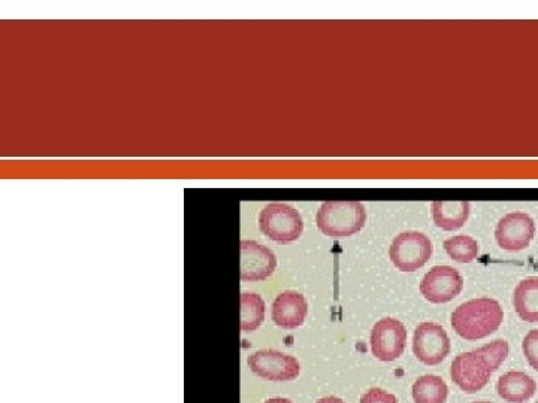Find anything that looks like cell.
<instances>
[{
    "mask_svg": "<svg viewBox=\"0 0 538 403\" xmlns=\"http://www.w3.org/2000/svg\"><path fill=\"white\" fill-rule=\"evenodd\" d=\"M509 351V342L495 339L477 350L459 354L450 368L453 383L468 395L480 392L485 389L492 374L506 362Z\"/></svg>",
    "mask_w": 538,
    "mask_h": 403,
    "instance_id": "6da1fadb",
    "label": "cell"
},
{
    "mask_svg": "<svg viewBox=\"0 0 538 403\" xmlns=\"http://www.w3.org/2000/svg\"><path fill=\"white\" fill-rule=\"evenodd\" d=\"M265 320V302L256 293L241 296V330L255 332Z\"/></svg>",
    "mask_w": 538,
    "mask_h": 403,
    "instance_id": "e0dca14e",
    "label": "cell"
},
{
    "mask_svg": "<svg viewBox=\"0 0 538 403\" xmlns=\"http://www.w3.org/2000/svg\"><path fill=\"white\" fill-rule=\"evenodd\" d=\"M536 236V223L527 212H510L498 221L495 241L498 247L518 253L530 247Z\"/></svg>",
    "mask_w": 538,
    "mask_h": 403,
    "instance_id": "ba28073f",
    "label": "cell"
},
{
    "mask_svg": "<svg viewBox=\"0 0 538 403\" xmlns=\"http://www.w3.org/2000/svg\"><path fill=\"white\" fill-rule=\"evenodd\" d=\"M359 403H398V399L392 393L376 387V389L368 390Z\"/></svg>",
    "mask_w": 538,
    "mask_h": 403,
    "instance_id": "ffe728a7",
    "label": "cell"
},
{
    "mask_svg": "<svg viewBox=\"0 0 538 403\" xmlns=\"http://www.w3.org/2000/svg\"><path fill=\"white\" fill-rule=\"evenodd\" d=\"M516 314L527 323H538V278L522 280L513 293Z\"/></svg>",
    "mask_w": 538,
    "mask_h": 403,
    "instance_id": "9a60e30c",
    "label": "cell"
},
{
    "mask_svg": "<svg viewBox=\"0 0 538 403\" xmlns=\"http://www.w3.org/2000/svg\"><path fill=\"white\" fill-rule=\"evenodd\" d=\"M464 289V278L452 266H434L420 283L426 301L440 305L453 301Z\"/></svg>",
    "mask_w": 538,
    "mask_h": 403,
    "instance_id": "30bf717a",
    "label": "cell"
},
{
    "mask_svg": "<svg viewBox=\"0 0 538 403\" xmlns=\"http://www.w3.org/2000/svg\"><path fill=\"white\" fill-rule=\"evenodd\" d=\"M262 233L277 244L298 241L304 232L301 214L287 203H269L259 214Z\"/></svg>",
    "mask_w": 538,
    "mask_h": 403,
    "instance_id": "277c9868",
    "label": "cell"
},
{
    "mask_svg": "<svg viewBox=\"0 0 538 403\" xmlns=\"http://www.w3.org/2000/svg\"><path fill=\"white\" fill-rule=\"evenodd\" d=\"M471 205L465 201H437L432 203L435 226L444 232H455L464 227L470 217Z\"/></svg>",
    "mask_w": 538,
    "mask_h": 403,
    "instance_id": "5bb4252c",
    "label": "cell"
},
{
    "mask_svg": "<svg viewBox=\"0 0 538 403\" xmlns=\"http://www.w3.org/2000/svg\"><path fill=\"white\" fill-rule=\"evenodd\" d=\"M497 392L503 401L525 403L536 395L537 383L525 372L510 371L498 380Z\"/></svg>",
    "mask_w": 538,
    "mask_h": 403,
    "instance_id": "4fadbf2b",
    "label": "cell"
},
{
    "mask_svg": "<svg viewBox=\"0 0 538 403\" xmlns=\"http://www.w3.org/2000/svg\"><path fill=\"white\" fill-rule=\"evenodd\" d=\"M308 314V303L304 295L295 290L280 293L272 303V321L281 329H296L304 324Z\"/></svg>",
    "mask_w": 538,
    "mask_h": 403,
    "instance_id": "7c38bea8",
    "label": "cell"
},
{
    "mask_svg": "<svg viewBox=\"0 0 538 403\" xmlns=\"http://www.w3.org/2000/svg\"><path fill=\"white\" fill-rule=\"evenodd\" d=\"M413 353L426 366H437L450 354V339L437 323H422L413 336Z\"/></svg>",
    "mask_w": 538,
    "mask_h": 403,
    "instance_id": "52a82bcc",
    "label": "cell"
},
{
    "mask_svg": "<svg viewBox=\"0 0 538 403\" xmlns=\"http://www.w3.org/2000/svg\"><path fill=\"white\" fill-rule=\"evenodd\" d=\"M473 403H492V402L480 401V402H473Z\"/></svg>",
    "mask_w": 538,
    "mask_h": 403,
    "instance_id": "603a6c76",
    "label": "cell"
},
{
    "mask_svg": "<svg viewBox=\"0 0 538 403\" xmlns=\"http://www.w3.org/2000/svg\"><path fill=\"white\" fill-rule=\"evenodd\" d=\"M316 223L320 232L329 238H349L364 229L367 209L361 202H326L317 212Z\"/></svg>",
    "mask_w": 538,
    "mask_h": 403,
    "instance_id": "3957f363",
    "label": "cell"
},
{
    "mask_svg": "<svg viewBox=\"0 0 538 403\" xmlns=\"http://www.w3.org/2000/svg\"><path fill=\"white\" fill-rule=\"evenodd\" d=\"M414 403H446L449 387L437 375H423L413 384Z\"/></svg>",
    "mask_w": 538,
    "mask_h": 403,
    "instance_id": "2e32d148",
    "label": "cell"
},
{
    "mask_svg": "<svg viewBox=\"0 0 538 403\" xmlns=\"http://www.w3.org/2000/svg\"><path fill=\"white\" fill-rule=\"evenodd\" d=\"M522 350L531 368L538 372V330H531L527 333L522 341Z\"/></svg>",
    "mask_w": 538,
    "mask_h": 403,
    "instance_id": "d6986e66",
    "label": "cell"
},
{
    "mask_svg": "<svg viewBox=\"0 0 538 403\" xmlns=\"http://www.w3.org/2000/svg\"><path fill=\"white\" fill-rule=\"evenodd\" d=\"M277 257L256 241H241V280L264 281L274 274Z\"/></svg>",
    "mask_w": 538,
    "mask_h": 403,
    "instance_id": "8fae6325",
    "label": "cell"
},
{
    "mask_svg": "<svg viewBox=\"0 0 538 403\" xmlns=\"http://www.w3.org/2000/svg\"><path fill=\"white\" fill-rule=\"evenodd\" d=\"M264 403H293V402L289 401V399H284V398H272V399H268V401H265Z\"/></svg>",
    "mask_w": 538,
    "mask_h": 403,
    "instance_id": "7402d4cb",
    "label": "cell"
},
{
    "mask_svg": "<svg viewBox=\"0 0 538 403\" xmlns=\"http://www.w3.org/2000/svg\"><path fill=\"white\" fill-rule=\"evenodd\" d=\"M538 403V402H537Z\"/></svg>",
    "mask_w": 538,
    "mask_h": 403,
    "instance_id": "cb8c5ba5",
    "label": "cell"
},
{
    "mask_svg": "<svg viewBox=\"0 0 538 403\" xmlns=\"http://www.w3.org/2000/svg\"><path fill=\"white\" fill-rule=\"evenodd\" d=\"M432 254H434V245L431 239L414 230L400 233L389 248V257L395 268L407 274L423 268L431 259Z\"/></svg>",
    "mask_w": 538,
    "mask_h": 403,
    "instance_id": "5b68a950",
    "label": "cell"
},
{
    "mask_svg": "<svg viewBox=\"0 0 538 403\" xmlns=\"http://www.w3.org/2000/svg\"><path fill=\"white\" fill-rule=\"evenodd\" d=\"M407 330L400 320L383 318L374 324L371 332V353L380 362H394L404 354Z\"/></svg>",
    "mask_w": 538,
    "mask_h": 403,
    "instance_id": "8992f818",
    "label": "cell"
},
{
    "mask_svg": "<svg viewBox=\"0 0 538 403\" xmlns=\"http://www.w3.org/2000/svg\"><path fill=\"white\" fill-rule=\"evenodd\" d=\"M316 403H346L343 399L335 398V396H328V398L319 399Z\"/></svg>",
    "mask_w": 538,
    "mask_h": 403,
    "instance_id": "44dd1931",
    "label": "cell"
},
{
    "mask_svg": "<svg viewBox=\"0 0 538 403\" xmlns=\"http://www.w3.org/2000/svg\"><path fill=\"white\" fill-rule=\"evenodd\" d=\"M446 253L450 259L459 263H471L479 256V244L468 235L452 236L444 242Z\"/></svg>",
    "mask_w": 538,
    "mask_h": 403,
    "instance_id": "ac0fdd59",
    "label": "cell"
},
{
    "mask_svg": "<svg viewBox=\"0 0 538 403\" xmlns=\"http://www.w3.org/2000/svg\"><path fill=\"white\" fill-rule=\"evenodd\" d=\"M504 321L503 306L491 298L471 299L453 311V330L467 341L488 338L500 329Z\"/></svg>",
    "mask_w": 538,
    "mask_h": 403,
    "instance_id": "7a4b0ae2",
    "label": "cell"
},
{
    "mask_svg": "<svg viewBox=\"0 0 538 403\" xmlns=\"http://www.w3.org/2000/svg\"><path fill=\"white\" fill-rule=\"evenodd\" d=\"M250 371L268 381H293L301 374L298 360L275 350H261L247 359Z\"/></svg>",
    "mask_w": 538,
    "mask_h": 403,
    "instance_id": "9c48e42d",
    "label": "cell"
}]
</instances>
